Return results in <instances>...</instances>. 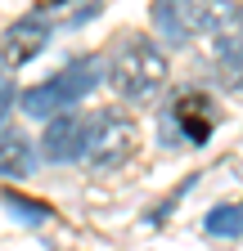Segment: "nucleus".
I'll return each instance as SVG.
<instances>
[{"mask_svg":"<svg viewBox=\"0 0 243 251\" xmlns=\"http://www.w3.org/2000/svg\"><path fill=\"white\" fill-rule=\"evenodd\" d=\"M162 144L171 148H189V144H203L212 135V112H207V99L198 90H185L180 99L162 112Z\"/></svg>","mask_w":243,"mask_h":251,"instance_id":"obj_4","label":"nucleus"},{"mask_svg":"<svg viewBox=\"0 0 243 251\" xmlns=\"http://www.w3.org/2000/svg\"><path fill=\"white\" fill-rule=\"evenodd\" d=\"M216 81L230 99H243V41L216 36Z\"/></svg>","mask_w":243,"mask_h":251,"instance_id":"obj_9","label":"nucleus"},{"mask_svg":"<svg viewBox=\"0 0 243 251\" xmlns=\"http://www.w3.org/2000/svg\"><path fill=\"white\" fill-rule=\"evenodd\" d=\"M140 148V126L135 117H126L122 108H108L90 126V148H86V166L90 171H117L126 166Z\"/></svg>","mask_w":243,"mask_h":251,"instance_id":"obj_3","label":"nucleus"},{"mask_svg":"<svg viewBox=\"0 0 243 251\" xmlns=\"http://www.w3.org/2000/svg\"><path fill=\"white\" fill-rule=\"evenodd\" d=\"M176 5H180V14H185L194 36H198V31L221 36V31L234 23V14H239V0H176Z\"/></svg>","mask_w":243,"mask_h":251,"instance_id":"obj_7","label":"nucleus"},{"mask_svg":"<svg viewBox=\"0 0 243 251\" xmlns=\"http://www.w3.org/2000/svg\"><path fill=\"white\" fill-rule=\"evenodd\" d=\"M203 229L212 238H239L243 233V206H212L203 215Z\"/></svg>","mask_w":243,"mask_h":251,"instance_id":"obj_11","label":"nucleus"},{"mask_svg":"<svg viewBox=\"0 0 243 251\" xmlns=\"http://www.w3.org/2000/svg\"><path fill=\"white\" fill-rule=\"evenodd\" d=\"M36 171V148L27 135L18 130H5L0 135V175H9V179H27Z\"/></svg>","mask_w":243,"mask_h":251,"instance_id":"obj_8","label":"nucleus"},{"mask_svg":"<svg viewBox=\"0 0 243 251\" xmlns=\"http://www.w3.org/2000/svg\"><path fill=\"white\" fill-rule=\"evenodd\" d=\"M90 126L95 117L86 112H59L45 121V135H41V157L45 162H86V148H90Z\"/></svg>","mask_w":243,"mask_h":251,"instance_id":"obj_5","label":"nucleus"},{"mask_svg":"<svg viewBox=\"0 0 243 251\" xmlns=\"http://www.w3.org/2000/svg\"><path fill=\"white\" fill-rule=\"evenodd\" d=\"M5 206L18 211V220H27V225H41V220H50V206L32 202V198H18V193H5Z\"/></svg>","mask_w":243,"mask_h":251,"instance_id":"obj_12","label":"nucleus"},{"mask_svg":"<svg viewBox=\"0 0 243 251\" xmlns=\"http://www.w3.org/2000/svg\"><path fill=\"white\" fill-rule=\"evenodd\" d=\"M45 45H50V18L41 9H32L27 18H18L5 36H0V76H9L23 63H32Z\"/></svg>","mask_w":243,"mask_h":251,"instance_id":"obj_6","label":"nucleus"},{"mask_svg":"<svg viewBox=\"0 0 243 251\" xmlns=\"http://www.w3.org/2000/svg\"><path fill=\"white\" fill-rule=\"evenodd\" d=\"M221 36H234V41H243V5H239V14H234V23L221 31Z\"/></svg>","mask_w":243,"mask_h":251,"instance_id":"obj_14","label":"nucleus"},{"mask_svg":"<svg viewBox=\"0 0 243 251\" xmlns=\"http://www.w3.org/2000/svg\"><path fill=\"white\" fill-rule=\"evenodd\" d=\"M99 81H108V58L81 54V58H72L59 76H50V81H41V85H32V90H23V94H18V108H23L27 117L50 121V117H59V112H68L72 103H81L86 94H95Z\"/></svg>","mask_w":243,"mask_h":251,"instance_id":"obj_2","label":"nucleus"},{"mask_svg":"<svg viewBox=\"0 0 243 251\" xmlns=\"http://www.w3.org/2000/svg\"><path fill=\"white\" fill-rule=\"evenodd\" d=\"M167 54L153 36H144V31H122L117 45L108 50V85L122 103L131 108H149L162 94L167 85Z\"/></svg>","mask_w":243,"mask_h":251,"instance_id":"obj_1","label":"nucleus"},{"mask_svg":"<svg viewBox=\"0 0 243 251\" xmlns=\"http://www.w3.org/2000/svg\"><path fill=\"white\" fill-rule=\"evenodd\" d=\"M149 18H153V27H158V36L167 41V45H185L194 31H189V23H185V14H180V5L176 0H153L149 5Z\"/></svg>","mask_w":243,"mask_h":251,"instance_id":"obj_10","label":"nucleus"},{"mask_svg":"<svg viewBox=\"0 0 243 251\" xmlns=\"http://www.w3.org/2000/svg\"><path fill=\"white\" fill-rule=\"evenodd\" d=\"M14 103H18L14 81H9V76H0V135H5V121H9V112H14Z\"/></svg>","mask_w":243,"mask_h":251,"instance_id":"obj_13","label":"nucleus"}]
</instances>
